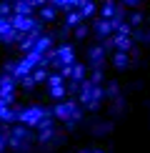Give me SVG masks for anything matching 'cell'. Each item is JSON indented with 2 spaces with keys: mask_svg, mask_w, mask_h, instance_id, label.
I'll list each match as a JSON object with an SVG mask.
<instances>
[{
  "mask_svg": "<svg viewBox=\"0 0 150 153\" xmlns=\"http://www.w3.org/2000/svg\"><path fill=\"white\" fill-rule=\"evenodd\" d=\"M80 20H83V15H80V13H70V10H68V15H65V25H68V28H73V25H80Z\"/></svg>",
  "mask_w": 150,
  "mask_h": 153,
  "instance_id": "7",
  "label": "cell"
},
{
  "mask_svg": "<svg viewBox=\"0 0 150 153\" xmlns=\"http://www.w3.org/2000/svg\"><path fill=\"white\" fill-rule=\"evenodd\" d=\"M123 3H125V5H138L140 0H123Z\"/></svg>",
  "mask_w": 150,
  "mask_h": 153,
  "instance_id": "15",
  "label": "cell"
},
{
  "mask_svg": "<svg viewBox=\"0 0 150 153\" xmlns=\"http://www.w3.org/2000/svg\"><path fill=\"white\" fill-rule=\"evenodd\" d=\"M48 78V71H45V65H43V68H38V71L33 73V80L38 83V80H45Z\"/></svg>",
  "mask_w": 150,
  "mask_h": 153,
  "instance_id": "11",
  "label": "cell"
},
{
  "mask_svg": "<svg viewBox=\"0 0 150 153\" xmlns=\"http://www.w3.org/2000/svg\"><path fill=\"white\" fill-rule=\"evenodd\" d=\"M130 23H133V25H140V23H143V15H140V13H133V15H130Z\"/></svg>",
  "mask_w": 150,
  "mask_h": 153,
  "instance_id": "13",
  "label": "cell"
},
{
  "mask_svg": "<svg viewBox=\"0 0 150 153\" xmlns=\"http://www.w3.org/2000/svg\"><path fill=\"white\" fill-rule=\"evenodd\" d=\"M88 55H90V63H93V65L100 68V65H103V60H105V48H103V45H95V48L88 50Z\"/></svg>",
  "mask_w": 150,
  "mask_h": 153,
  "instance_id": "3",
  "label": "cell"
},
{
  "mask_svg": "<svg viewBox=\"0 0 150 153\" xmlns=\"http://www.w3.org/2000/svg\"><path fill=\"white\" fill-rule=\"evenodd\" d=\"M112 65H118V68H125V65H128V53L118 50V53H115V58H112Z\"/></svg>",
  "mask_w": 150,
  "mask_h": 153,
  "instance_id": "8",
  "label": "cell"
},
{
  "mask_svg": "<svg viewBox=\"0 0 150 153\" xmlns=\"http://www.w3.org/2000/svg\"><path fill=\"white\" fill-rule=\"evenodd\" d=\"M95 30H98V35H100V38H110V33H112V25H110V20L100 18V20H95Z\"/></svg>",
  "mask_w": 150,
  "mask_h": 153,
  "instance_id": "6",
  "label": "cell"
},
{
  "mask_svg": "<svg viewBox=\"0 0 150 153\" xmlns=\"http://www.w3.org/2000/svg\"><path fill=\"white\" fill-rule=\"evenodd\" d=\"M53 45V35H38L35 38V45H33V50H38L40 55H45V50Z\"/></svg>",
  "mask_w": 150,
  "mask_h": 153,
  "instance_id": "4",
  "label": "cell"
},
{
  "mask_svg": "<svg viewBox=\"0 0 150 153\" xmlns=\"http://www.w3.org/2000/svg\"><path fill=\"white\" fill-rule=\"evenodd\" d=\"M40 18H43V20H53V18H55V10L50 8V5H43V10H40Z\"/></svg>",
  "mask_w": 150,
  "mask_h": 153,
  "instance_id": "10",
  "label": "cell"
},
{
  "mask_svg": "<svg viewBox=\"0 0 150 153\" xmlns=\"http://www.w3.org/2000/svg\"><path fill=\"white\" fill-rule=\"evenodd\" d=\"M112 15H115V3H112V0H108V3L103 5V18L108 20V18H112Z\"/></svg>",
  "mask_w": 150,
  "mask_h": 153,
  "instance_id": "9",
  "label": "cell"
},
{
  "mask_svg": "<svg viewBox=\"0 0 150 153\" xmlns=\"http://www.w3.org/2000/svg\"><path fill=\"white\" fill-rule=\"evenodd\" d=\"M55 116H60V118H65V120H70V116L78 120L80 118V113L75 111V100H62V103L55 108Z\"/></svg>",
  "mask_w": 150,
  "mask_h": 153,
  "instance_id": "2",
  "label": "cell"
},
{
  "mask_svg": "<svg viewBox=\"0 0 150 153\" xmlns=\"http://www.w3.org/2000/svg\"><path fill=\"white\" fill-rule=\"evenodd\" d=\"M33 8H35V5L30 3V0H18V3L12 5L15 15H30V13H33Z\"/></svg>",
  "mask_w": 150,
  "mask_h": 153,
  "instance_id": "5",
  "label": "cell"
},
{
  "mask_svg": "<svg viewBox=\"0 0 150 153\" xmlns=\"http://www.w3.org/2000/svg\"><path fill=\"white\" fill-rule=\"evenodd\" d=\"M75 35H78V38H85V35H88V25H78V30H75Z\"/></svg>",
  "mask_w": 150,
  "mask_h": 153,
  "instance_id": "14",
  "label": "cell"
},
{
  "mask_svg": "<svg viewBox=\"0 0 150 153\" xmlns=\"http://www.w3.org/2000/svg\"><path fill=\"white\" fill-rule=\"evenodd\" d=\"M43 116H45V111H43V108H38V105H33V108H25L18 118H20L25 126H38V120H40Z\"/></svg>",
  "mask_w": 150,
  "mask_h": 153,
  "instance_id": "1",
  "label": "cell"
},
{
  "mask_svg": "<svg viewBox=\"0 0 150 153\" xmlns=\"http://www.w3.org/2000/svg\"><path fill=\"white\" fill-rule=\"evenodd\" d=\"M10 13H12V5H10V3H0V15H3V18H10Z\"/></svg>",
  "mask_w": 150,
  "mask_h": 153,
  "instance_id": "12",
  "label": "cell"
}]
</instances>
